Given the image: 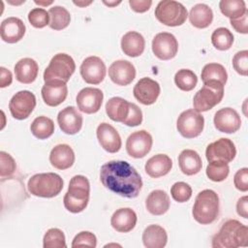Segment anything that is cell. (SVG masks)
Segmentation results:
<instances>
[{
  "mask_svg": "<svg viewBox=\"0 0 248 248\" xmlns=\"http://www.w3.org/2000/svg\"><path fill=\"white\" fill-rule=\"evenodd\" d=\"M233 69L241 76L248 74V50H240L236 52L232 58Z\"/></svg>",
  "mask_w": 248,
  "mask_h": 248,
  "instance_id": "obj_44",
  "label": "cell"
},
{
  "mask_svg": "<svg viewBox=\"0 0 248 248\" xmlns=\"http://www.w3.org/2000/svg\"><path fill=\"white\" fill-rule=\"evenodd\" d=\"M36 4L38 5H43V6H47V5H50L52 3V1H46V2H42V1H35Z\"/></svg>",
  "mask_w": 248,
  "mask_h": 248,
  "instance_id": "obj_54",
  "label": "cell"
},
{
  "mask_svg": "<svg viewBox=\"0 0 248 248\" xmlns=\"http://www.w3.org/2000/svg\"><path fill=\"white\" fill-rule=\"evenodd\" d=\"M30 130L34 137L39 140H46L49 138L54 132L53 121L44 115L36 117L31 123Z\"/></svg>",
  "mask_w": 248,
  "mask_h": 248,
  "instance_id": "obj_33",
  "label": "cell"
},
{
  "mask_svg": "<svg viewBox=\"0 0 248 248\" xmlns=\"http://www.w3.org/2000/svg\"><path fill=\"white\" fill-rule=\"evenodd\" d=\"M100 180L111 192L129 199L139 196L142 180L136 169L126 161L112 160L101 167Z\"/></svg>",
  "mask_w": 248,
  "mask_h": 248,
  "instance_id": "obj_1",
  "label": "cell"
},
{
  "mask_svg": "<svg viewBox=\"0 0 248 248\" xmlns=\"http://www.w3.org/2000/svg\"><path fill=\"white\" fill-rule=\"evenodd\" d=\"M189 19L194 27L200 29L206 28L213 20V12L206 4L199 3L191 8Z\"/></svg>",
  "mask_w": 248,
  "mask_h": 248,
  "instance_id": "obj_31",
  "label": "cell"
},
{
  "mask_svg": "<svg viewBox=\"0 0 248 248\" xmlns=\"http://www.w3.org/2000/svg\"><path fill=\"white\" fill-rule=\"evenodd\" d=\"M63 179L54 172L37 173L31 176L27 183L31 195L40 198H53L63 189Z\"/></svg>",
  "mask_w": 248,
  "mask_h": 248,
  "instance_id": "obj_5",
  "label": "cell"
},
{
  "mask_svg": "<svg viewBox=\"0 0 248 248\" xmlns=\"http://www.w3.org/2000/svg\"><path fill=\"white\" fill-rule=\"evenodd\" d=\"M204 126L203 116L193 108L182 111L176 121L179 134L186 139H193L201 135Z\"/></svg>",
  "mask_w": 248,
  "mask_h": 248,
  "instance_id": "obj_9",
  "label": "cell"
},
{
  "mask_svg": "<svg viewBox=\"0 0 248 248\" xmlns=\"http://www.w3.org/2000/svg\"><path fill=\"white\" fill-rule=\"evenodd\" d=\"M248 229L237 220H227L212 237V247L236 248L247 246Z\"/></svg>",
  "mask_w": 248,
  "mask_h": 248,
  "instance_id": "obj_2",
  "label": "cell"
},
{
  "mask_svg": "<svg viewBox=\"0 0 248 248\" xmlns=\"http://www.w3.org/2000/svg\"><path fill=\"white\" fill-rule=\"evenodd\" d=\"M145 46V40L141 34L136 31H129L121 39V48L124 54L130 57H137L142 54Z\"/></svg>",
  "mask_w": 248,
  "mask_h": 248,
  "instance_id": "obj_27",
  "label": "cell"
},
{
  "mask_svg": "<svg viewBox=\"0 0 248 248\" xmlns=\"http://www.w3.org/2000/svg\"><path fill=\"white\" fill-rule=\"evenodd\" d=\"M219 8L221 13L230 19L238 18L247 12V8L243 0H221Z\"/></svg>",
  "mask_w": 248,
  "mask_h": 248,
  "instance_id": "obj_36",
  "label": "cell"
},
{
  "mask_svg": "<svg viewBox=\"0 0 248 248\" xmlns=\"http://www.w3.org/2000/svg\"><path fill=\"white\" fill-rule=\"evenodd\" d=\"M170 194L175 202H185L189 201L192 196V188L186 182H175L170 188Z\"/></svg>",
  "mask_w": 248,
  "mask_h": 248,
  "instance_id": "obj_41",
  "label": "cell"
},
{
  "mask_svg": "<svg viewBox=\"0 0 248 248\" xmlns=\"http://www.w3.org/2000/svg\"><path fill=\"white\" fill-rule=\"evenodd\" d=\"M180 170L186 175L197 174L202 167V162L199 153L193 149H184L178 156Z\"/></svg>",
  "mask_w": 248,
  "mask_h": 248,
  "instance_id": "obj_29",
  "label": "cell"
},
{
  "mask_svg": "<svg viewBox=\"0 0 248 248\" xmlns=\"http://www.w3.org/2000/svg\"><path fill=\"white\" fill-rule=\"evenodd\" d=\"M14 70L17 81L29 84L36 79L39 72V66L34 59L25 57L16 63Z\"/></svg>",
  "mask_w": 248,
  "mask_h": 248,
  "instance_id": "obj_25",
  "label": "cell"
},
{
  "mask_svg": "<svg viewBox=\"0 0 248 248\" xmlns=\"http://www.w3.org/2000/svg\"><path fill=\"white\" fill-rule=\"evenodd\" d=\"M142 122V111L141 109L134 103H130V110L127 118L122 122L123 124L135 127L138 125H140Z\"/></svg>",
  "mask_w": 248,
  "mask_h": 248,
  "instance_id": "obj_46",
  "label": "cell"
},
{
  "mask_svg": "<svg viewBox=\"0 0 248 248\" xmlns=\"http://www.w3.org/2000/svg\"><path fill=\"white\" fill-rule=\"evenodd\" d=\"M82 79L89 84H99L106 77L107 68L104 61L95 55L86 57L79 68Z\"/></svg>",
  "mask_w": 248,
  "mask_h": 248,
  "instance_id": "obj_12",
  "label": "cell"
},
{
  "mask_svg": "<svg viewBox=\"0 0 248 248\" xmlns=\"http://www.w3.org/2000/svg\"><path fill=\"white\" fill-rule=\"evenodd\" d=\"M178 50V43L174 35L169 32L158 33L152 40V51L161 60L173 58Z\"/></svg>",
  "mask_w": 248,
  "mask_h": 248,
  "instance_id": "obj_13",
  "label": "cell"
},
{
  "mask_svg": "<svg viewBox=\"0 0 248 248\" xmlns=\"http://www.w3.org/2000/svg\"><path fill=\"white\" fill-rule=\"evenodd\" d=\"M129 5L133 11L137 13H144L149 10L152 5L150 0H129Z\"/></svg>",
  "mask_w": 248,
  "mask_h": 248,
  "instance_id": "obj_49",
  "label": "cell"
},
{
  "mask_svg": "<svg viewBox=\"0 0 248 248\" xmlns=\"http://www.w3.org/2000/svg\"><path fill=\"white\" fill-rule=\"evenodd\" d=\"M201 77L202 82L207 80H217L224 85L228 79V74L225 67L219 63H208L204 65Z\"/></svg>",
  "mask_w": 248,
  "mask_h": 248,
  "instance_id": "obj_35",
  "label": "cell"
},
{
  "mask_svg": "<svg viewBox=\"0 0 248 248\" xmlns=\"http://www.w3.org/2000/svg\"><path fill=\"white\" fill-rule=\"evenodd\" d=\"M233 183L237 190L246 192L248 190V169L242 168L238 170L233 176Z\"/></svg>",
  "mask_w": 248,
  "mask_h": 248,
  "instance_id": "obj_47",
  "label": "cell"
},
{
  "mask_svg": "<svg viewBox=\"0 0 248 248\" xmlns=\"http://www.w3.org/2000/svg\"><path fill=\"white\" fill-rule=\"evenodd\" d=\"M78 246H88V247H96L97 246V238L93 232L83 231L78 232L73 239L72 247Z\"/></svg>",
  "mask_w": 248,
  "mask_h": 248,
  "instance_id": "obj_45",
  "label": "cell"
},
{
  "mask_svg": "<svg viewBox=\"0 0 248 248\" xmlns=\"http://www.w3.org/2000/svg\"><path fill=\"white\" fill-rule=\"evenodd\" d=\"M16 169V162L14 158L7 152L1 151L0 152V176L1 178L10 177L14 174Z\"/></svg>",
  "mask_w": 248,
  "mask_h": 248,
  "instance_id": "obj_43",
  "label": "cell"
},
{
  "mask_svg": "<svg viewBox=\"0 0 248 248\" xmlns=\"http://www.w3.org/2000/svg\"><path fill=\"white\" fill-rule=\"evenodd\" d=\"M230 172V168L228 163L222 161H211L206 167L207 177L214 181L220 182L225 180Z\"/></svg>",
  "mask_w": 248,
  "mask_h": 248,
  "instance_id": "obj_39",
  "label": "cell"
},
{
  "mask_svg": "<svg viewBox=\"0 0 248 248\" xmlns=\"http://www.w3.org/2000/svg\"><path fill=\"white\" fill-rule=\"evenodd\" d=\"M192 214L194 219L202 225L214 222L219 214V197L217 193L210 189L201 191L195 199Z\"/></svg>",
  "mask_w": 248,
  "mask_h": 248,
  "instance_id": "obj_4",
  "label": "cell"
},
{
  "mask_svg": "<svg viewBox=\"0 0 248 248\" xmlns=\"http://www.w3.org/2000/svg\"><path fill=\"white\" fill-rule=\"evenodd\" d=\"M28 20L35 28H43L49 24V15L43 8H34L28 13Z\"/></svg>",
  "mask_w": 248,
  "mask_h": 248,
  "instance_id": "obj_42",
  "label": "cell"
},
{
  "mask_svg": "<svg viewBox=\"0 0 248 248\" xmlns=\"http://www.w3.org/2000/svg\"><path fill=\"white\" fill-rule=\"evenodd\" d=\"M137 220V214L132 208L122 207L113 212L110 218V225L119 232H128L135 228Z\"/></svg>",
  "mask_w": 248,
  "mask_h": 248,
  "instance_id": "obj_24",
  "label": "cell"
},
{
  "mask_svg": "<svg viewBox=\"0 0 248 248\" xmlns=\"http://www.w3.org/2000/svg\"><path fill=\"white\" fill-rule=\"evenodd\" d=\"M213 122L218 131L226 134H232L241 126L239 114L232 108H223L217 110L214 114Z\"/></svg>",
  "mask_w": 248,
  "mask_h": 248,
  "instance_id": "obj_18",
  "label": "cell"
},
{
  "mask_svg": "<svg viewBox=\"0 0 248 248\" xmlns=\"http://www.w3.org/2000/svg\"><path fill=\"white\" fill-rule=\"evenodd\" d=\"M172 168L171 159L166 154H157L152 156L145 163V172L152 178L164 176L170 172Z\"/></svg>",
  "mask_w": 248,
  "mask_h": 248,
  "instance_id": "obj_26",
  "label": "cell"
},
{
  "mask_svg": "<svg viewBox=\"0 0 248 248\" xmlns=\"http://www.w3.org/2000/svg\"><path fill=\"white\" fill-rule=\"evenodd\" d=\"M167 241V232L159 225H149L142 232V242L146 248H163Z\"/></svg>",
  "mask_w": 248,
  "mask_h": 248,
  "instance_id": "obj_30",
  "label": "cell"
},
{
  "mask_svg": "<svg viewBox=\"0 0 248 248\" xmlns=\"http://www.w3.org/2000/svg\"><path fill=\"white\" fill-rule=\"evenodd\" d=\"M103 3L105 4V5H107V6H108V7H114V6H116V5H118V4H120L121 3V1H103Z\"/></svg>",
  "mask_w": 248,
  "mask_h": 248,
  "instance_id": "obj_53",
  "label": "cell"
},
{
  "mask_svg": "<svg viewBox=\"0 0 248 248\" xmlns=\"http://www.w3.org/2000/svg\"><path fill=\"white\" fill-rule=\"evenodd\" d=\"M170 197L163 190L152 191L145 200V207L153 215H163L170 208Z\"/></svg>",
  "mask_w": 248,
  "mask_h": 248,
  "instance_id": "obj_28",
  "label": "cell"
},
{
  "mask_svg": "<svg viewBox=\"0 0 248 248\" xmlns=\"http://www.w3.org/2000/svg\"><path fill=\"white\" fill-rule=\"evenodd\" d=\"M236 155V148L232 140L227 138H221L209 143L205 150V157L208 162L222 161L232 162Z\"/></svg>",
  "mask_w": 248,
  "mask_h": 248,
  "instance_id": "obj_11",
  "label": "cell"
},
{
  "mask_svg": "<svg viewBox=\"0 0 248 248\" xmlns=\"http://www.w3.org/2000/svg\"><path fill=\"white\" fill-rule=\"evenodd\" d=\"M49 162L55 169L67 170L71 168L75 162V152L73 148L66 143L57 144L49 153Z\"/></svg>",
  "mask_w": 248,
  "mask_h": 248,
  "instance_id": "obj_23",
  "label": "cell"
},
{
  "mask_svg": "<svg viewBox=\"0 0 248 248\" xmlns=\"http://www.w3.org/2000/svg\"><path fill=\"white\" fill-rule=\"evenodd\" d=\"M160 91L159 83L150 78H140L133 89L134 97L145 106L154 104L160 95Z\"/></svg>",
  "mask_w": 248,
  "mask_h": 248,
  "instance_id": "obj_17",
  "label": "cell"
},
{
  "mask_svg": "<svg viewBox=\"0 0 248 248\" xmlns=\"http://www.w3.org/2000/svg\"><path fill=\"white\" fill-rule=\"evenodd\" d=\"M104 94L101 89L94 87L82 88L77 95L78 108L87 114L97 112L102 106Z\"/></svg>",
  "mask_w": 248,
  "mask_h": 248,
  "instance_id": "obj_15",
  "label": "cell"
},
{
  "mask_svg": "<svg viewBox=\"0 0 248 248\" xmlns=\"http://www.w3.org/2000/svg\"><path fill=\"white\" fill-rule=\"evenodd\" d=\"M76 70V63L67 53L55 54L44 72V80L60 79L67 83Z\"/></svg>",
  "mask_w": 248,
  "mask_h": 248,
  "instance_id": "obj_8",
  "label": "cell"
},
{
  "mask_svg": "<svg viewBox=\"0 0 248 248\" xmlns=\"http://www.w3.org/2000/svg\"><path fill=\"white\" fill-rule=\"evenodd\" d=\"M13 81V75L10 70L5 67H0V87L4 88L9 86Z\"/></svg>",
  "mask_w": 248,
  "mask_h": 248,
  "instance_id": "obj_51",
  "label": "cell"
},
{
  "mask_svg": "<svg viewBox=\"0 0 248 248\" xmlns=\"http://www.w3.org/2000/svg\"><path fill=\"white\" fill-rule=\"evenodd\" d=\"M153 140L151 135L145 130L132 133L126 140V150L133 158H142L151 150Z\"/></svg>",
  "mask_w": 248,
  "mask_h": 248,
  "instance_id": "obj_14",
  "label": "cell"
},
{
  "mask_svg": "<svg viewBox=\"0 0 248 248\" xmlns=\"http://www.w3.org/2000/svg\"><path fill=\"white\" fill-rule=\"evenodd\" d=\"M96 135L100 145L109 153H116L120 150L122 141L120 135L116 129L108 123L103 122L99 124Z\"/></svg>",
  "mask_w": 248,
  "mask_h": 248,
  "instance_id": "obj_19",
  "label": "cell"
},
{
  "mask_svg": "<svg viewBox=\"0 0 248 248\" xmlns=\"http://www.w3.org/2000/svg\"><path fill=\"white\" fill-rule=\"evenodd\" d=\"M49 27L54 30H62L66 28L71 20L70 13L61 6H53L48 10Z\"/></svg>",
  "mask_w": 248,
  "mask_h": 248,
  "instance_id": "obj_34",
  "label": "cell"
},
{
  "mask_svg": "<svg viewBox=\"0 0 248 248\" xmlns=\"http://www.w3.org/2000/svg\"><path fill=\"white\" fill-rule=\"evenodd\" d=\"M36 107V97L28 90L16 92L10 100L9 108L14 118L18 120L26 119Z\"/></svg>",
  "mask_w": 248,
  "mask_h": 248,
  "instance_id": "obj_10",
  "label": "cell"
},
{
  "mask_svg": "<svg viewBox=\"0 0 248 248\" xmlns=\"http://www.w3.org/2000/svg\"><path fill=\"white\" fill-rule=\"evenodd\" d=\"M41 93L46 105L57 107L67 98L68 87L66 82L60 79H50L45 81Z\"/></svg>",
  "mask_w": 248,
  "mask_h": 248,
  "instance_id": "obj_16",
  "label": "cell"
},
{
  "mask_svg": "<svg viewBox=\"0 0 248 248\" xmlns=\"http://www.w3.org/2000/svg\"><path fill=\"white\" fill-rule=\"evenodd\" d=\"M108 76L113 83L125 86L130 84L136 78V69L127 60H116L109 66Z\"/></svg>",
  "mask_w": 248,
  "mask_h": 248,
  "instance_id": "obj_21",
  "label": "cell"
},
{
  "mask_svg": "<svg viewBox=\"0 0 248 248\" xmlns=\"http://www.w3.org/2000/svg\"><path fill=\"white\" fill-rule=\"evenodd\" d=\"M176 86L183 91H191L198 83L197 75L189 69H180L174 75Z\"/></svg>",
  "mask_w": 248,
  "mask_h": 248,
  "instance_id": "obj_38",
  "label": "cell"
},
{
  "mask_svg": "<svg viewBox=\"0 0 248 248\" xmlns=\"http://www.w3.org/2000/svg\"><path fill=\"white\" fill-rule=\"evenodd\" d=\"M236 212L241 217L247 219L248 218V197H241L236 202Z\"/></svg>",
  "mask_w": 248,
  "mask_h": 248,
  "instance_id": "obj_50",
  "label": "cell"
},
{
  "mask_svg": "<svg viewBox=\"0 0 248 248\" xmlns=\"http://www.w3.org/2000/svg\"><path fill=\"white\" fill-rule=\"evenodd\" d=\"M155 16L167 26L182 25L188 16L186 8L174 0H163L155 8Z\"/></svg>",
  "mask_w": 248,
  "mask_h": 248,
  "instance_id": "obj_7",
  "label": "cell"
},
{
  "mask_svg": "<svg viewBox=\"0 0 248 248\" xmlns=\"http://www.w3.org/2000/svg\"><path fill=\"white\" fill-rule=\"evenodd\" d=\"M24 22L16 16H11L1 22V39L9 44H15L20 41L25 34Z\"/></svg>",
  "mask_w": 248,
  "mask_h": 248,
  "instance_id": "obj_22",
  "label": "cell"
},
{
  "mask_svg": "<svg viewBox=\"0 0 248 248\" xmlns=\"http://www.w3.org/2000/svg\"><path fill=\"white\" fill-rule=\"evenodd\" d=\"M211 43L215 48L219 50H227L232 46L233 35L228 28L219 27L213 31L211 35Z\"/></svg>",
  "mask_w": 248,
  "mask_h": 248,
  "instance_id": "obj_37",
  "label": "cell"
},
{
  "mask_svg": "<svg viewBox=\"0 0 248 248\" xmlns=\"http://www.w3.org/2000/svg\"><path fill=\"white\" fill-rule=\"evenodd\" d=\"M43 246L44 248H65L66 239L64 232L57 228L47 230L43 238Z\"/></svg>",
  "mask_w": 248,
  "mask_h": 248,
  "instance_id": "obj_40",
  "label": "cell"
},
{
  "mask_svg": "<svg viewBox=\"0 0 248 248\" xmlns=\"http://www.w3.org/2000/svg\"><path fill=\"white\" fill-rule=\"evenodd\" d=\"M230 22L236 32L242 33V34H247V32H248V11L242 16H240L238 18L230 19Z\"/></svg>",
  "mask_w": 248,
  "mask_h": 248,
  "instance_id": "obj_48",
  "label": "cell"
},
{
  "mask_svg": "<svg viewBox=\"0 0 248 248\" xmlns=\"http://www.w3.org/2000/svg\"><path fill=\"white\" fill-rule=\"evenodd\" d=\"M91 3H92V1H74V4L78 7H86V6L90 5Z\"/></svg>",
  "mask_w": 248,
  "mask_h": 248,
  "instance_id": "obj_52",
  "label": "cell"
},
{
  "mask_svg": "<svg viewBox=\"0 0 248 248\" xmlns=\"http://www.w3.org/2000/svg\"><path fill=\"white\" fill-rule=\"evenodd\" d=\"M223 97L224 84L217 80H207L194 96V109L198 112L207 111L218 105Z\"/></svg>",
  "mask_w": 248,
  "mask_h": 248,
  "instance_id": "obj_6",
  "label": "cell"
},
{
  "mask_svg": "<svg viewBox=\"0 0 248 248\" xmlns=\"http://www.w3.org/2000/svg\"><path fill=\"white\" fill-rule=\"evenodd\" d=\"M90 184L84 175H75L71 178L69 188L64 196L65 208L72 213L84 210L89 202Z\"/></svg>",
  "mask_w": 248,
  "mask_h": 248,
  "instance_id": "obj_3",
  "label": "cell"
},
{
  "mask_svg": "<svg viewBox=\"0 0 248 248\" xmlns=\"http://www.w3.org/2000/svg\"><path fill=\"white\" fill-rule=\"evenodd\" d=\"M82 115L77 108L71 106L61 109L57 115V123L59 128L68 135H75L80 131L82 127Z\"/></svg>",
  "mask_w": 248,
  "mask_h": 248,
  "instance_id": "obj_20",
  "label": "cell"
},
{
  "mask_svg": "<svg viewBox=\"0 0 248 248\" xmlns=\"http://www.w3.org/2000/svg\"><path fill=\"white\" fill-rule=\"evenodd\" d=\"M130 110V102L121 97H112L106 104V112L108 116L116 122H123Z\"/></svg>",
  "mask_w": 248,
  "mask_h": 248,
  "instance_id": "obj_32",
  "label": "cell"
}]
</instances>
